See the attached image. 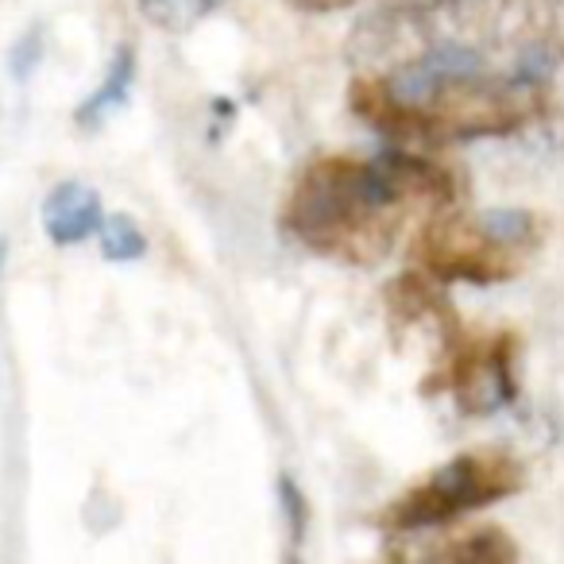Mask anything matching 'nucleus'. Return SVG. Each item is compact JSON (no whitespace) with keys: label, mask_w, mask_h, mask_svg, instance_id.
Masks as SVG:
<instances>
[{"label":"nucleus","mask_w":564,"mask_h":564,"mask_svg":"<svg viewBox=\"0 0 564 564\" xmlns=\"http://www.w3.org/2000/svg\"><path fill=\"white\" fill-rule=\"evenodd\" d=\"M348 105L399 143L514 135L549 109L564 0H391L348 35Z\"/></svg>","instance_id":"obj_1"},{"label":"nucleus","mask_w":564,"mask_h":564,"mask_svg":"<svg viewBox=\"0 0 564 564\" xmlns=\"http://www.w3.org/2000/svg\"><path fill=\"white\" fill-rule=\"evenodd\" d=\"M525 471L502 448H476V453H460L448 464L433 468L425 479L391 499V507L379 514V525L394 538L406 533L441 530V525L460 522L471 510H484L499 499H510L522 491Z\"/></svg>","instance_id":"obj_4"},{"label":"nucleus","mask_w":564,"mask_h":564,"mask_svg":"<svg viewBox=\"0 0 564 564\" xmlns=\"http://www.w3.org/2000/svg\"><path fill=\"white\" fill-rule=\"evenodd\" d=\"M464 174L430 155H317L282 202V228L322 259L376 267L414 220L464 202Z\"/></svg>","instance_id":"obj_2"},{"label":"nucleus","mask_w":564,"mask_h":564,"mask_svg":"<svg viewBox=\"0 0 564 564\" xmlns=\"http://www.w3.org/2000/svg\"><path fill=\"white\" fill-rule=\"evenodd\" d=\"M105 220L101 194L86 182H58L55 189L43 202V232L58 248H74V243H86L89 236H97Z\"/></svg>","instance_id":"obj_7"},{"label":"nucleus","mask_w":564,"mask_h":564,"mask_svg":"<svg viewBox=\"0 0 564 564\" xmlns=\"http://www.w3.org/2000/svg\"><path fill=\"white\" fill-rule=\"evenodd\" d=\"M514 333H471L460 322L437 340L425 394H448L464 414H491L514 399Z\"/></svg>","instance_id":"obj_5"},{"label":"nucleus","mask_w":564,"mask_h":564,"mask_svg":"<svg viewBox=\"0 0 564 564\" xmlns=\"http://www.w3.org/2000/svg\"><path fill=\"white\" fill-rule=\"evenodd\" d=\"M97 240H101L105 259H112V263H135L148 251V236H143V228L128 213L105 217L101 228H97Z\"/></svg>","instance_id":"obj_10"},{"label":"nucleus","mask_w":564,"mask_h":564,"mask_svg":"<svg viewBox=\"0 0 564 564\" xmlns=\"http://www.w3.org/2000/svg\"><path fill=\"white\" fill-rule=\"evenodd\" d=\"M148 24H155L159 32L186 35L194 32L202 20H209L225 0H135Z\"/></svg>","instance_id":"obj_9"},{"label":"nucleus","mask_w":564,"mask_h":564,"mask_svg":"<svg viewBox=\"0 0 564 564\" xmlns=\"http://www.w3.org/2000/svg\"><path fill=\"white\" fill-rule=\"evenodd\" d=\"M538 240L541 228L530 213H460L456 205L417 225L410 256H414V267H422L437 282L495 286L522 271Z\"/></svg>","instance_id":"obj_3"},{"label":"nucleus","mask_w":564,"mask_h":564,"mask_svg":"<svg viewBox=\"0 0 564 564\" xmlns=\"http://www.w3.org/2000/svg\"><path fill=\"white\" fill-rule=\"evenodd\" d=\"M391 556H402V561H445V564H507L518 556V545L499 525H476V530L433 533V541H422V545H406L402 541V545H391Z\"/></svg>","instance_id":"obj_6"},{"label":"nucleus","mask_w":564,"mask_h":564,"mask_svg":"<svg viewBox=\"0 0 564 564\" xmlns=\"http://www.w3.org/2000/svg\"><path fill=\"white\" fill-rule=\"evenodd\" d=\"M132 78H135V55H132V47H124L117 58H112V66H109V74H105L101 86H97L94 94L86 97V105L78 109V124L82 128H101L105 120L124 105L128 89H132Z\"/></svg>","instance_id":"obj_8"},{"label":"nucleus","mask_w":564,"mask_h":564,"mask_svg":"<svg viewBox=\"0 0 564 564\" xmlns=\"http://www.w3.org/2000/svg\"><path fill=\"white\" fill-rule=\"evenodd\" d=\"M294 9H310V12H333V9H345L348 0H291Z\"/></svg>","instance_id":"obj_11"}]
</instances>
